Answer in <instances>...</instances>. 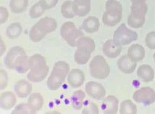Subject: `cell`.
<instances>
[{
    "label": "cell",
    "instance_id": "obj_1",
    "mask_svg": "<svg viewBox=\"0 0 155 114\" xmlns=\"http://www.w3.org/2000/svg\"><path fill=\"white\" fill-rule=\"evenodd\" d=\"M5 63L9 69L16 70L19 73H25L29 69L28 56L19 46L13 47L9 50L5 58Z\"/></svg>",
    "mask_w": 155,
    "mask_h": 114
},
{
    "label": "cell",
    "instance_id": "obj_2",
    "mask_svg": "<svg viewBox=\"0 0 155 114\" xmlns=\"http://www.w3.org/2000/svg\"><path fill=\"white\" fill-rule=\"evenodd\" d=\"M30 72L28 78L30 81L38 83L43 81L48 74L49 68L45 58L39 54H35L29 59Z\"/></svg>",
    "mask_w": 155,
    "mask_h": 114
},
{
    "label": "cell",
    "instance_id": "obj_3",
    "mask_svg": "<svg viewBox=\"0 0 155 114\" xmlns=\"http://www.w3.org/2000/svg\"><path fill=\"white\" fill-rule=\"evenodd\" d=\"M57 28V23L54 19L48 17L44 18L38 21L31 29L30 39L34 42H39L47 34L55 31Z\"/></svg>",
    "mask_w": 155,
    "mask_h": 114
},
{
    "label": "cell",
    "instance_id": "obj_4",
    "mask_svg": "<svg viewBox=\"0 0 155 114\" xmlns=\"http://www.w3.org/2000/svg\"><path fill=\"white\" fill-rule=\"evenodd\" d=\"M70 71V66L66 62L57 61L54 67L50 77L47 80V86L51 91L57 90L65 81Z\"/></svg>",
    "mask_w": 155,
    "mask_h": 114
},
{
    "label": "cell",
    "instance_id": "obj_5",
    "mask_svg": "<svg viewBox=\"0 0 155 114\" xmlns=\"http://www.w3.org/2000/svg\"><path fill=\"white\" fill-rule=\"evenodd\" d=\"M132 3L131 13L128 18V24L130 28L138 29L143 26L145 22L147 6L143 0H137Z\"/></svg>",
    "mask_w": 155,
    "mask_h": 114
},
{
    "label": "cell",
    "instance_id": "obj_6",
    "mask_svg": "<svg viewBox=\"0 0 155 114\" xmlns=\"http://www.w3.org/2000/svg\"><path fill=\"white\" fill-rule=\"evenodd\" d=\"M106 11L102 16V22L109 27H114L122 19V6L117 0H109L106 3Z\"/></svg>",
    "mask_w": 155,
    "mask_h": 114
},
{
    "label": "cell",
    "instance_id": "obj_7",
    "mask_svg": "<svg viewBox=\"0 0 155 114\" xmlns=\"http://www.w3.org/2000/svg\"><path fill=\"white\" fill-rule=\"evenodd\" d=\"M89 71L93 78L104 80L109 75L110 68L104 57L97 55L89 63Z\"/></svg>",
    "mask_w": 155,
    "mask_h": 114
},
{
    "label": "cell",
    "instance_id": "obj_8",
    "mask_svg": "<svg viewBox=\"0 0 155 114\" xmlns=\"http://www.w3.org/2000/svg\"><path fill=\"white\" fill-rule=\"evenodd\" d=\"M60 34L64 40L71 47H76L78 40L83 37V33L78 29L72 22H67L60 29Z\"/></svg>",
    "mask_w": 155,
    "mask_h": 114
},
{
    "label": "cell",
    "instance_id": "obj_9",
    "mask_svg": "<svg viewBox=\"0 0 155 114\" xmlns=\"http://www.w3.org/2000/svg\"><path fill=\"white\" fill-rule=\"evenodd\" d=\"M138 34L127 28L125 24H122L117 28L114 34V41L120 46L127 45L137 41Z\"/></svg>",
    "mask_w": 155,
    "mask_h": 114
},
{
    "label": "cell",
    "instance_id": "obj_10",
    "mask_svg": "<svg viewBox=\"0 0 155 114\" xmlns=\"http://www.w3.org/2000/svg\"><path fill=\"white\" fill-rule=\"evenodd\" d=\"M133 98L137 103L150 106L155 102V92L150 87H143L134 93Z\"/></svg>",
    "mask_w": 155,
    "mask_h": 114
},
{
    "label": "cell",
    "instance_id": "obj_11",
    "mask_svg": "<svg viewBox=\"0 0 155 114\" xmlns=\"http://www.w3.org/2000/svg\"><path fill=\"white\" fill-rule=\"evenodd\" d=\"M85 91L89 96L96 100L102 99L106 94L104 87L94 81L87 83L85 86Z\"/></svg>",
    "mask_w": 155,
    "mask_h": 114
},
{
    "label": "cell",
    "instance_id": "obj_12",
    "mask_svg": "<svg viewBox=\"0 0 155 114\" xmlns=\"http://www.w3.org/2000/svg\"><path fill=\"white\" fill-rule=\"evenodd\" d=\"M103 52L109 58H115L119 57L122 52V46L116 43L114 40L107 41L103 45Z\"/></svg>",
    "mask_w": 155,
    "mask_h": 114
},
{
    "label": "cell",
    "instance_id": "obj_13",
    "mask_svg": "<svg viewBox=\"0 0 155 114\" xmlns=\"http://www.w3.org/2000/svg\"><path fill=\"white\" fill-rule=\"evenodd\" d=\"M73 9L75 15L86 16L91 11V0H74Z\"/></svg>",
    "mask_w": 155,
    "mask_h": 114
},
{
    "label": "cell",
    "instance_id": "obj_14",
    "mask_svg": "<svg viewBox=\"0 0 155 114\" xmlns=\"http://www.w3.org/2000/svg\"><path fill=\"white\" fill-rule=\"evenodd\" d=\"M119 101L114 96L107 97L101 104V109L104 113L115 114L118 111Z\"/></svg>",
    "mask_w": 155,
    "mask_h": 114
},
{
    "label": "cell",
    "instance_id": "obj_15",
    "mask_svg": "<svg viewBox=\"0 0 155 114\" xmlns=\"http://www.w3.org/2000/svg\"><path fill=\"white\" fill-rule=\"evenodd\" d=\"M119 69L124 73H133L137 67V62L133 61L128 55L122 56L117 61Z\"/></svg>",
    "mask_w": 155,
    "mask_h": 114
},
{
    "label": "cell",
    "instance_id": "obj_16",
    "mask_svg": "<svg viewBox=\"0 0 155 114\" xmlns=\"http://www.w3.org/2000/svg\"><path fill=\"white\" fill-rule=\"evenodd\" d=\"M85 80L84 73L78 69H74L70 72L68 77V83L73 88L81 87Z\"/></svg>",
    "mask_w": 155,
    "mask_h": 114
},
{
    "label": "cell",
    "instance_id": "obj_17",
    "mask_svg": "<svg viewBox=\"0 0 155 114\" xmlns=\"http://www.w3.org/2000/svg\"><path fill=\"white\" fill-rule=\"evenodd\" d=\"M128 56L135 62L140 61L145 57V50L143 46L134 44L128 50Z\"/></svg>",
    "mask_w": 155,
    "mask_h": 114
},
{
    "label": "cell",
    "instance_id": "obj_18",
    "mask_svg": "<svg viewBox=\"0 0 155 114\" xmlns=\"http://www.w3.org/2000/svg\"><path fill=\"white\" fill-rule=\"evenodd\" d=\"M16 103V97L13 93L5 92L1 94L0 106L4 110H9L13 107Z\"/></svg>",
    "mask_w": 155,
    "mask_h": 114
},
{
    "label": "cell",
    "instance_id": "obj_19",
    "mask_svg": "<svg viewBox=\"0 0 155 114\" xmlns=\"http://www.w3.org/2000/svg\"><path fill=\"white\" fill-rule=\"evenodd\" d=\"M15 90L18 97L25 98L31 94L32 91V84L26 80H21L16 84Z\"/></svg>",
    "mask_w": 155,
    "mask_h": 114
},
{
    "label": "cell",
    "instance_id": "obj_20",
    "mask_svg": "<svg viewBox=\"0 0 155 114\" xmlns=\"http://www.w3.org/2000/svg\"><path fill=\"white\" fill-rule=\"evenodd\" d=\"M138 77L144 82L148 83L153 80L154 72L153 69L149 65H142L137 70Z\"/></svg>",
    "mask_w": 155,
    "mask_h": 114
},
{
    "label": "cell",
    "instance_id": "obj_21",
    "mask_svg": "<svg viewBox=\"0 0 155 114\" xmlns=\"http://www.w3.org/2000/svg\"><path fill=\"white\" fill-rule=\"evenodd\" d=\"M91 52L89 50L83 47H78L74 54V61L78 65H85L91 58Z\"/></svg>",
    "mask_w": 155,
    "mask_h": 114
},
{
    "label": "cell",
    "instance_id": "obj_22",
    "mask_svg": "<svg viewBox=\"0 0 155 114\" xmlns=\"http://www.w3.org/2000/svg\"><path fill=\"white\" fill-rule=\"evenodd\" d=\"M100 27L99 19L94 16H90L86 18L83 24L84 30L87 33H94L98 31Z\"/></svg>",
    "mask_w": 155,
    "mask_h": 114
},
{
    "label": "cell",
    "instance_id": "obj_23",
    "mask_svg": "<svg viewBox=\"0 0 155 114\" xmlns=\"http://www.w3.org/2000/svg\"><path fill=\"white\" fill-rule=\"evenodd\" d=\"M85 97V93L82 90L74 91L71 97V103L73 107L77 110H80L83 105V100Z\"/></svg>",
    "mask_w": 155,
    "mask_h": 114
},
{
    "label": "cell",
    "instance_id": "obj_24",
    "mask_svg": "<svg viewBox=\"0 0 155 114\" xmlns=\"http://www.w3.org/2000/svg\"><path fill=\"white\" fill-rule=\"evenodd\" d=\"M28 5L29 0H11L9 8L13 13L19 14L25 11Z\"/></svg>",
    "mask_w": 155,
    "mask_h": 114
},
{
    "label": "cell",
    "instance_id": "obj_25",
    "mask_svg": "<svg viewBox=\"0 0 155 114\" xmlns=\"http://www.w3.org/2000/svg\"><path fill=\"white\" fill-rule=\"evenodd\" d=\"M28 104L30 107L36 112L42 109L44 105V99L40 94L34 93L30 96Z\"/></svg>",
    "mask_w": 155,
    "mask_h": 114
},
{
    "label": "cell",
    "instance_id": "obj_26",
    "mask_svg": "<svg viewBox=\"0 0 155 114\" xmlns=\"http://www.w3.org/2000/svg\"><path fill=\"white\" fill-rule=\"evenodd\" d=\"M22 31L21 25L18 22L12 23L6 29V35L11 39L19 37Z\"/></svg>",
    "mask_w": 155,
    "mask_h": 114
},
{
    "label": "cell",
    "instance_id": "obj_27",
    "mask_svg": "<svg viewBox=\"0 0 155 114\" xmlns=\"http://www.w3.org/2000/svg\"><path fill=\"white\" fill-rule=\"evenodd\" d=\"M78 47H83L89 50L91 53L93 52L95 50V42L90 37H82L78 40L76 43V46Z\"/></svg>",
    "mask_w": 155,
    "mask_h": 114
},
{
    "label": "cell",
    "instance_id": "obj_28",
    "mask_svg": "<svg viewBox=\"0 0 155 114\" xmlns=\"http://www.w3.org/2000/svg\"><path fill=\"white\" fill-rule=\"evenodd\" d=\"M137 112L136 106L130 100H124L121 103L120 113L121 114H135Z\"/></svg>",
    "mask_w": 155,
    "mask_h": 114
},
{
    "label": "cell",
    "instance_id": "obj_29",
    "mask_svg": "<svg viewBox=\"0 0 155 114\" xmlns=\"http://www.w3.org/2000/svg\"><path fill=\"white\" fill-rule=\"evenodd\" d=\"M61 12L62 15L66 18L70 19L74 17L75 14L73 9V2H64L61 7Z\"/></svg>",
    "mask_w": 155,
    "mask_h": 114
},
{
    "label": "cell",
    "instance_id": "obj_30",
    "mask_svg": "<svg viewBox=\"0 0 155 114\" xmlns=\"http://www.w3.org/2000/svg\"><path fill=\"white\" fill-rule=\"evenodd\" d=\"M46 9L42 5L41 2L34 5L29 11V16L32 19H36L41 17Z\"/></svg>",
    "mask_w": 155,
    "mask_h": 114
},
{
    "label": "cell",
    "instance_id": "obj_31",
    "mask_svg": "<svg viewBox=\"0 0 155 114\" xmlns=\"http://www.w3.org/2000/svg\"><path fill=\"white\" fill-rule=\"evenodd\" d=\"M84 108L82 112V113H94V114H98L99 113V109L97 107V106L93 103V102H91L89 100L85 101L84 103Z\"/></svg>",
    "mask_w": 155,
    "mask_h": 114
},
{
    "label": "cell",
    "instance_id": "obj_32",
    "mask_svg": "<svg viewBox=\"0 0 155 114\" xmlns=\"http://www.w3.org/2000/svg\"><path fill=\"white\" fill-rule=\"evenodd\" d=\"M36 112H34L29 106L28 104H21L18 105L15 109L12 112V114L15 113H27V114H33L35 113Z\"/></svg>",
    "mask_w": 155,
    "mask_h": 114
},
{
    "label": "cell",
    "instance_id": "obj_33",
    "mask_svg": "<svg viewBox=\"0 0 155 114\" xmlns=\"http://www.w3.org/2000/svg\"><path fill=\"white\" fill-rule=\"evenodd\" d=\"M145 42L147 46L150 49H155V32H151L147 34L145 39Z\"/></svg>",
    "mask_w": 155,
    "mask_h": 114
},
{
    "label": "cell",
    "instance_id": "obj_34",
    "mask_svg": "<svg viewBox=\"0 0 155 114\" xmlns=\"http://www.w3.org/2000/svg\"><path fill=\"white\" fill-rule=\"evenodd\" d=\"M40 2L45 9H50L56 6L58 0H41Z\"/></svg>",
    "mask_w": 155,
    "mask_h": 114
},
{
    "label": "cell",
    "instance_id": "obj_35",
    "mask_svg": "<svg viewBox=\"0 0 155 114\" xmlns=\"http://www.w3.org/2000/svg\"><path fill=\"white\" fill-rule=\"evenodd\" d=\"M0 15H1L0 16V22L1 24H3L8 19L9 12L8 9L3 6H1L0 8Z\"/></svg>",
    "mask_w": 155,
    "mask_h": 114
},
{
    "label": "cell",
    "instance_id": "obj_36",
    "mask_svg": "<svg viewBox=\"0 0 155 114\" xmlns=\"http://www.w3.org/2000/svg\"><path fill=\"white\" fill-rule=\"evenodd\" d=\"M8 74L6 73V71L3 70H1V90H4L5 88L8 85Z\"/></svg>",
    "mask_w": 155,
    "mask_h": 114
},
{
    "label": "cell",
    "instance_id": "obj_37",
    "mask_svg": "<svg viewBox=\"0 0 155 114\" xmlns=\"http://www.w3.org/2000/svg\"><path fill=\"white\" fill-rule=\"evenodd\" d=\"M153 58H154V62H155V53H154V55H153Z\"/></svg>",
    "mask_w": 155,
    "mask_h": 114
},
{
    "label": "cell",
    "instance_id": "obj_38",
    "mask_svg": "<svg viewBox=\"0 0 155 114\" xmlns=\"http://www.w3.org/2000/svg\"><path fill=\"white\" fill-rule=\"evenodd\" d=\"M130 1L132 2H135V1H137V0H130ZM143 1H146V0H143Z\"/></svg>",
    "mask_w": 155,
    "mask_h": 114
}]
</instances>
